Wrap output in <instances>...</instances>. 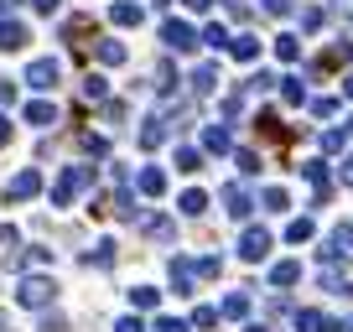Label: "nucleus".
I'll use <instances>...</instances> for the list:
<instances>
[{
	"instance_id": "nucleus-34",
	"label": "nucleus",
	"mask_w": 353,
	"mask_h": 332,
	"mask_svg": "<svg viewBox=\"0 0 353 332\" xmlns=\"http://www.w3.org/2000/svg\"><path fill=\"white\" fill-rule=\"evenodd\" d=\"M198 276H203V280H219V276H223V260H219V255H203V260H198Z\"/></svg>"
},
{
	"instance_id": "nucleus-7",
	"label": "nucleus",
	"mask_w": 353,
	"mask_h": 332,
	"mask_svg": "<svg viewBox=\"0 0 353 332\" xmlns=\"http://www.w3.org/2000/svg\"><path fill=\"white\" fill-rule=\"evenodd\" d=\"M198 260H188V255H176L172 260V291L176 296H192V291H198Z\"/></svg>"
},
{
	"instance_id": "nucleus-52",
	"label": "nucleus",
	"mask_w": 353,
	"mask_h": 332,
	"mask_svg": "<svg viewBox=\"0 0 353 332\" xmlns=\"http://www.w3.org/2000/svg\"><path fill=\"white\" fill-rule=\"evenodd\" d=\"M32 6H37L42 16H57V11H63V0H32Z\"/></svg>"
},
{
	"instance_id": "nucleus-56",
	"label": "nucleus",
	"mask_w": 353,
	"mask_h": 332,
	"mask_svg": "<svg viewBox=\"0 0 353 332\" xmlns=\"http://www.w3.org/2000/svg\"><path fill=\"white\" fill-rule=\"evenodd\" d=\"M182 6H188V11H208L213 0H182Z\"/></svg>"
},
{
	"instance_id": "nucleus-53",
	"label": "nucleus",
	"mask_w": 353,
	"mask_h": 332,
	"mask_svg": "<svg viewBox=\"0 0 353 332\" xmlns=\"http://www.w3.org/2000/svg\"><path fill=\"white\" fill-rule=\"evenodd\" d=\"M0 99H6V104H16V83H11V78H0Z\"/></svg>"
},
{
	"instance_id": "nucleus-36",
	"label": "nucleus",
	"mask_w": 353,
	"mask_h": 332,
	"mask_svg": "<svg viewBox=\"0 0 353 332\" xmlns=\"http://www.w3.org/2000/svg\"><path fill=\"white\" fill-rule=\"evenodd\" d=\"M234 161H239L244 177H254V172H260V151H234Z\"/></svg>"
},
{
	"instance_id": "nucleus-20",
	"label": "nucleus",
	"mask_w": 353,
	"mask_h": 332,
	"mask_svg": "<svg viewBox=\"0 0 353 332\" xmlns=\"http://www.w3.org/2000/svg\"><path fill=\"white\" fill-rule=\"evenodd\" d=\"M130 307L135 311H156V307H161V291H156V286H130Z\"/></svg>"
},
{
	"instance_id": "nucleus-43",
	"label": "nucleus",
	"mask_w": 353,
	"mask_h": 332,
	"mask_svg": "<svg viewBox=\"0 0 353 332\" xmlns=\"http://www.w3.org/2000/svg\"><path fill=\"white\" fill-rule=\"evenodd\" d=\"M322 151L338 156V151H343V130H322Z\"/></svg>"
},
{
	"instance_id": "nucleus-14",
	"label": "nucleus",
	"mask_w": 353,
	"mask_h": 332,
	"mask_svg": "<svg viewBox=\"0 0 353 332\" xmlns=\"http://www.w3.org/2000/svg\"><path fill=\"white\" fill-rule=\"evenodd\" d=\"M203 151H213V156H229V151H234V135H229V125H208V130H203Z\"/></svg>"
},
{
	"instance_id": "nucleus-25",
	"label": "nucleus",
	"mask_w": 353,
	"mask_h": 332,
	"mask_svg": "<svg viewBox=\"0 0 353 332\" xmlns=\"http://www.w3.org/2000/svg\"><path fill=\"white\" fill-rule=\"evenodd\" d=\"M229 52L239 57V63H254V57H260V42H254V37H229Z\"/></svg>"
},
{
	"instance_id": "nucleus-47",
	"label": "nucleus",
	"mask_w": 353,
	"mask_h": 332,
	"mask_svg": "<svg viewBox=\"0 0 353 332\" xmlns=\"http://www.w3.org/2000/svg\"><path fill=\"white\" fill-rule=\"evenodd\" d=\"M312 114H317V120H327V114H338V99H312Z\"/></svg>"
},
{
	"instance_id": "nucleus-15",
	"label": "nucleus",
	"mask_w": 353,
	"mask_h": 332,
	"mask_svg": "<svg viewBox=\"0 0 353 332\" xmlns=\"http://www.w3.org/2000/svg\"><path fill=\"white\" fill-rule=\"evenodd\" d=\"M301 177H307L312 192H317L312 203H327V166H322V161H301Z\"/></svg>"
},
{
	"instance_id": "nucleus-6",
	"label": "nucleus",
	"mask_w": 353,
	"mask_h": 332,
	"mask_svg": "<svg viewBox=\"0 0 353 332\" xmlns=\"http://www.w3.org/2000/svg\"><path fill=\"white\" fill-rule=\"evenodd\" d=\"M270 244H276V239H270V229H244V239H239V260H244V265H260V260L270 255Z\"/></svg>"
},
{
	"instance_id": "nucleus-38",
	"label": "nucleus",
	"mask_w": 353,
	"mask_h": 332,
	"mask_svg": "<svg viewBox=\"0 0 353 332\" xmlns=\"http://www.w3.org/2000/svg\"><path fill=\"white\" fill-rule=\"evenodd\" d=\"M317 260H322V265H338V260H343V244H338V239H327V244L317 249Z\"/></svg>"
},
{
	"instance_id": "nucleus-48",
	"label": "nucleus",
	"mask_w": 353,
	"mask_h": 332,
	"mask_svg": "<svg viewBox=\"0 0 353 332\" xmlns=\"http://www.w3.org/2000/svg\"><path fill=\"white\" fill-rule=\"evenodd\" d=\"M114 332H145V322L130 311V317H120V322H114Z\"/></svg>"
},
{
	"instance_id": "nucleus-5",
	"label": "nucleus",
	"mask_w": 353,
	"mask_h": 332,
	"mask_svg": "<svg viewBox=\"0 0 353 332\" xmlns=\"http://www.w3.org/2000/svg\"><path fill=\"white\" fill-rule=\"evenodd\" d=\"M37 192H42V172H37V166H26V172H16V177L6 182V203H32Z\"/></svg>"
},
{
	"instance_id": "nucleus-33",
	"label": "nucleus",
	"mask_w": 353,
	"mask_h": 332,
	"mask_svg": "<svg viewBox=\"0 0 353 332\" xmlns=\"http://www.w3.org/2000/svg\"><path fill=\"white\" fill-rule=\"evenodd\" d=\"M229 37H234L229 26H223V21H213L208 32H203V42H208V47H229Z\"/></svg>"
},
{
	"instance_id": "nucleus-1",
	"label": "nucleus",
	"mask_w": 353,
	"mask_h": 332,
	"mask_svg": "<svg viewBox=\"0 0 353 332\" xmlns=\"http://www.w3.org/2000/svg\"><path fill=\"white\" fill-rule=\"evenodd\" d=\"M88 182H94V166H68L63 177L52 182V208H68V203H73Z\"/></svg>"
},
{
	"instance_id": "nucleus-37",
	"label": "nucleus",
	"mask_w": 353,
	"mask_h": 332,
	"mask_svg": "<svg viewBox=\"0 0 353 332\" xmlns=\"http://www.w3.org/2000/svg\"><path fill=\"white\" fill-rule=\"evenodd\" d=\"M83 99H110V83L104 78H83Z\"/></svg>"
},
{
	"instance_id": "nucleus-44",
	"label": "nucleus",
	"mask_w": 353,
	"mask_h": 332,
	"mask_svg": "<svg viewBox=\"0 0 353 332\" xmlns=\"http://www.w3.org/2000/svg\"><path fill=\"white\" fill-rule=\"evenodd\" d=\"M26 265H52V249H42V244H37V249H26Z\"/></svg>"
},
{
	"instance_id": "nucleus-8",
	"label": "nucleus",
	"mask_w": 353,
	"mask_h": 332,
	"mask_svg": "<svg viewBox=\"0 0 353 332\" xmlns=\"http://www.w3.org/2000/svg\"><path fill=\"white\" fill-rule=\"evenodd\" d=\"M57 78H63L57 57H37V63L26 68V83H32V89H57Z\"/></svg>"
},
{
	"instance_id": "nucleus-39",
	"label": "nucleus",
	"mask_w": 353,
	"mask_h": 332,
	"mask_svg": "<svg viewBox=\"0 0 353 332\" xmlns=\"http://www.w3.org/2000/svg\"><path fill=\"white\" fill-rule=\"evenodd\" d=\"M213 322H219V307H198V311H192V332H198V327H213Z\"/></svg>"
},
{
	"instance_id": "nucleus-54",
	"label": "nucleus",
	"mask_w": 353,
	"mask_h": 332,
	"mask_svg": "<svg viewBox=\"0 0 353 332\" xmlns=\"http://www.w3.org/2000/svg\"><path fill=\"white\" fill-rule=\"evenodd\" d=\"M0 244H6V249H16V244H21V234H16V229H0Z\"/></svg>"
},
{
	"instance_id": "nucleus-40",
	"label": "nucleus",
	"mask_w": 353,
	"mask_h": 332,
	"mask_svg": "<svg viewBox=\"0 0 353 332\" xmlns=\"http://www.w3.org/2000/svg\"><path fill=\"white\" fill-rule=\"evenodd\" d=\"M156 332H192V322H182V317H156Z\"/></svg>"
},
{
	"instance_id": "nucleus-60",
	"label": "nucleus",
	"mask_w": 353,
	"mask_h": 332,
	"mask_svg": "<svg viewBox=\"0 0 353 332\" xmlns=\"http://www.w3.org/2000/svg\"><path fill=\"white\" fill-rule=\"evenodd\" d=\"M0 332H11V327H6V311H0Z\"/></svg>"
},
{
	"instance_id": "nucleus-13",
	"label": "nucleus",
	"mask_w": 353,
	"mask_h": 332,
	"mask_svg": "<svg viewBox=\"0 0 353 332\" xmlns=\"http://www.w3.org/2000/svg\"><path fill=\"white\" fill-rule=\"evenodd\" d=\"M135 187H141V198H161V192H166V172H161V166H141Z\"/></svg>"
},
{
	"instance_id": "nucleus-12",
	"label": "nucleus",
	"mask_w": 353,
	"mask_h": 332,
	"mask_svg": "<svg viewBox=\"0 0 353 332\" xmlns=\"http://www.w3.org/2000/svg\"><path fill=\"white\" fill-rule=\"evenodd\" d=\"M166 130H172V120H166V114H151V120L141 125V151H156V145L166 141Z\"/></svg>"
},
{
	"instance_id": "nucleus-31",
	"label": "nucleus",
	"mask_w": 353,
	"mask_h": 332,
	"mask_svg": "<svg viewBox=\"0 0 353 332\" xmlns=\"http://www.w3.org/2000/svg\"><path fill=\"white\" fill-rule=\"evenodd\" d=\"M276 57L281 63H301V42L296 37H276Z\"/></svg>"
},
{
	"instance_id": "nucleus-18",
	"label": "nucleus",
	"mask_w": 353,
	"mask_h": 332,
	"mask_svg": "<svg viewBox=\"0 0 353 332\" xmlns=\"http://www.w3.org/2000/svg\"><path fill=\"white\" fill-rule=\"evenodd\" d=\"M254 125H260V135H265V141H291V130H286V125H281L270 110H260V114H254Z\"/></svg>"
},
{
	"instance_id": "nucleus-27",
	"label": "nucleus",
	"mask_w": 353,
	"mask_h": 332,
	"mask_svg": "<svg viewBox=\"0 0 353 332\" xmlns=\"http://www.w3.org/2000/svg\"><path fill=\"white\" fill-rule=\"evenodd\" d=\"M99 63H104V68H120V63H125V42L104 37V42H99Z\"/></svg>"
},
{
	"instance_id": "nucleus-4",
	"label": "nucleus",
	"mask_w": 353,
	"mask_h": 332,
	"mask_svg": "<svg viewBox=\"0 0 353 332\" xmlns=\"http://www.w3.org/2000/svg\"><path fill=\"white\" fill-rule=\"evenodd\" d=\"M135 229H141L151 244H172L176 239V218H166V213H135Z\"/></svg>"
},
{
	"instance_id": "nucleus-2",
	"label": "nucleus",
	"mask_w": 353,
	"mask_h": 332,
	"mask_svg": "<svg viewBox=\"0 0 353 332\" xmlns=\"http://www.w3.org/2000/svg\"><path fill=\"white\" fill-rule=\"evenodd\" d=\"M52 296H57L52 276H26L21 286H16V301H21V307H32V311H47V307H52Z\"/></svg>"
},
{
	"instance_id": "nucleus-50",
	"label": "nucleus",
	"mask_w": 353,
	"mask_h": 332,
	"mask_svg": "<svg viewBox=\"0 0 353 332\" xmlns=\"http://www.w3.org/2000/svg\"><path fill=\"white\" fill-rule=\"evenodd\" d=\"M338 182H343V187H353V151L343 156V166H338Z\"/></svg>"
},
{
	"instance_id": "nucleus-57",
	"label": "nucleus",
	"mask_w": 353,
	"mask_h": 332,
	"mask_svg": "<svg viewBox=\"0 0 353 332\" xmlns=\"http://www.w3.org/2000/svg\"><path fill=\"white\" fill-rule=\"evenodd\" d=\"M343 94H348V99H353V73H348V78H343Z\"/></svg>"
},
{
	"instance_id": "nucleus-9",
	"label": "nucleus",
	"mask_w": 353,
	"mask_h": 332,
	"mask_svg": "<svg viewBox=\"0 0 353 332\" xmlns=\"http://www.w3.org/2000/svg\"><path fill=\"white\" fill-rule=\"evenodd\" d=\"M219 198H223V213H229V218H250V208H254V198L239 187V182H229Z\"/></svg>"
},
{
	"instance_id": "nucleus-55",
	"label": "nucleus",
	"mask_w": 353,
	"mask_h": 332,
	"mask_svg": "<svg viewBox=\"0 0 353 332\" xmlns=\"http://www.w3.org/2000/svg\"><path fill=\"white\" fill-rule=\"evenodd\" d=\"M0 145H11V120L0 114Z\"/></svg>"
},
{
	"instance_id": "nucleus-11",
	"label": "nucleus",
	"mask_w": 353,
	"mask_h": 332,
	"mask_svg": "<svg viewBox=\"0 0 353 332\" xmlns=\"http://www.w3.org/2000/svg\"><path fill=\"white\" fill-rule=\"evenodd\" d=\"M26 42H32V32H26L16 16H11V21H0V52H21Z\"/></svg>"
},
{
	"instance_id": "nucleus-59",
	"label": "nucleus",
	"mask_w": 353,
	"mask_h": 332,
	"mask_svg": "<svg viewBox=\"0 0 353 332\" xmlns=\"http://www.w3.org/2000/svg\"><path fill=\"white\" fill-rule=\"evenodd\" d=\"M16 6H21V0H0V11H16Z\"/></svg>"
},
{
	"instance_id": "nucleus-29",
	"label": "nucleus",
	"mask_w": 353,
	"mask_h": 332,
	"mask_svg": "<svg viewBox=\"0 0 353 332\" xmlns=\"http://www.w3.org/2000/svg\"><path fill=\"white\" fill-rule=\"evenodd\" d=\"M281 99L286 104H307V83H301V78H281Z\"/></svg>"
},
{
	"instance_id": "nucleus-61",
	"label": "nucleus",
	"mask_w": 353,
	"mask_h": 332,
	"mask_svg": "<svg viewBox=\"0 0 353 332\" xmlns=\"http://www.w3.org/2000/svg\"><path fill=\"white\" fill-rule=\"evenodd\" d=\"M348 135H353V114H348Z\"/></svg>"
},
{
	"instance_id": "nucleus-28",
	"label": "nucleus",
	"mask_w": 353,
	"mask_h": 332,
	"mask_svg": "<svg viewBox=\"0 0 353 332\" xmlns=\"http://www.w3.org/2000/svg\"><path fill=\"white\" fill-rule=\"evenodd\" d=\"M176 172H203V151H192V145H176Z\"/></svg>"
},
{
	"instance_id": "nucleus-22",
	"label": "nucleus",
	"mask_w": 353,
	"mask_h": 332,
	"mask_svg": "<svg viewBox=\"0 0 353 332\" xmlns=\"http://www.w3.org/2000/svg\"><path fill=\"white\" fill-rule=\"evenodd\" d=\"M110 21H114V26H141V6H135V0H114Z\"/></svg>"
},
{
	"instance_id": "nucleus-35",
	"label": "nucleus",
	"mask_w": 353,
	"mask_h": 332,
	"mask_svg": "<svg viewBox=\"0 0 353 332\" xmlns=\"http://www.w3.org/2000/svg\"><path fill=\"white\" fill-rule=\"evenodd\" d=\"M83 260H88V265H114V244H110V239H104V244H99V249H88V255H83Z\"/></svg>"
},
{
	"instance_id": "nucleus-46",
	"label": "nucleus",
	"mask_w": 353,
	"mask_h": 332,
	"mask_svg": "<svg viewBox=\"0 0 353 332\" xmlns=\"http://www.w3.org/2000/svg\"><path fill=\"white\" fill-rule=\"evenodd\" d=\"M104 120L120 125V120H125V104H120V99H104Z\"/></svg>"
},
{
	"instance_id": "nucleus-41",
	"label": "nucleus",
	"mask_w": 353,
	"mask_h": 332,
	"mask_svg": "<svg viewBox=\"0 0 353 332\" xmlns=\"http://www.w3.org/2000/svg\"><path fill=\"white\" fill-rule=\"evenodd\" d=\"M239 110H244V94H239V89H234V94H229V99H223V120H239Z\"/></svg>"
},
{
	"instance_id": "nucleus-3",
	"label": "nucleus",
	"mask_w": 353,
	"mask_h": 332,
	"mask_svg": "<svg viewBox=\"0 0 353 332\" xmlns=\"http://www.w3.org/2000/svg\"><path fill=\"white\" fill-rule=\"evenodd\" d=\"M161 42L172 47V52H198L203 32H192L188 21H176V16H166V21H161Z\"/></svg>"
},
{
	"instance_id": "nucleus-21",
	"label": "nucleus",
	"mask_w": 353,
	"mask_h": 332,
	"mask_svg": "<svg viewBox=\"0 0 353 332\" xmlns=\"http://www.w3.org/2000/svg\"><path fill=\"white\" fill-rule=\"evenodd\" d=\"M213 89H219V68H213V63L192 68V94H213Z\"/></svg>"
},
{
	"instance_id": "nucleus-49",
	"label": "nucleus",
	"mask_w": 353,
	"mask_h": 332,
	"mask_svg": "<svg viewBox=\"0 0 353 332\" xmlns=\"http://www.w3.org/2000/svg\"><path fill=\"white\" fill-rule=\"evenodd\" d=\"M260 11H265V16H286L291 0H260Z\"/></svg>"
},
{
	"instance_id": "nucleus-62",
	"label": "nucleus",
	"mask_w": 353,
	"mask_h": 332,
	"mask_svg": "<svg viewBox=\"0 0 353 332\" xmlns=\"http://www.w3.org/2000/svg\"><path fill=\"white\" fill-rule=\"evenodd\" d=\"M348 332H353V317H348Z\"/></svg>"
},
{
	"instance_id": "nucleus-16",
	"label": "nucleus",
	"mask_w": 353,
	"mask_h": 332,
	"mask_svg": "<svg viewBox=\"0 0 353 332\" xmlns=\"http://www.w3.org/2000/svg\"><path fill=\"white\" fill-rule=\"evenodd\" d=\"M26 120H32L37 130H47V125H57V104L52 99H32L26 104Z\"/></svg>"
},
{
	"instance_id": "nucleus-17",
	"label": "nucleus",
	"mask_w": 353,
	"mask_h": 332,
	"mask_svg": "<svg viewBox=\"0 0 353 332\" xmlns=\"http://www.w3.org/2000/svg\"><path fill=\"white\" fill-rule=\"evenodd\" d=\"M296 280H301V265H296V260H281V265L270 270V286H276V291H291Z\"/></svg>"
},
{
	"instance_id": "nucleus-10",
	"label": "nucleus",
	"mask_w": 353,
	"mask_h": 332,
	"mask_svg": "<svg viewBox=\"0 0 353 332\" xmlns=\"http://www.w3.org/2000/svg\"><path fill=\"white\" fill-rule=\"evenodd\" d=\"M296 332H343V322H332L327 311H312V307H301V311H296Z\"/></svg>"
},
{
	"instance_id": "nucleus-19",
	"label": "nucleus",
	"mask_w": 353,
	"mask_h": 332,
	"mask_svg": "<svg viewBox=\"0 0 353 332\" xmlns=\"http://www.w3.org/2000/svg\"><path fill=\"white\" fill-rule=\"evenodd\" d=\"M317 286H322V291H327V296H343V301H348V296H353V286H348V276H338V270H332V265H327V270H322V280H317Z\"/></svg>"
},
{
	"instance_id": "nucleus-45",
	"label": "nucleus",
	"mask_w": 353,
	"mask_h": 332,
	"mask_svg": "<svg viewBox=\"0 0 353 332\" xmlns=\"http://www.w3.org/2000/svg\"><path fill=\"white\" fill-rule=\"evenodd\" d=\"M317 26H322V11H317V6H307V11H301V32H317Z\"/></svg>"
},
{
	"instance_id": "nucleus-30",
	"label": "nucleus",
	"mask_w": 353,
	"mask_h": 332,
	"mask_svg": "<svg viewBox=\"0 0 353 332\" xmlns=\"http://www.w3.org/2000/svg\"><path fill=\"white\" fill-rule=\"evenodd\" d=\"M244 89H250V94H270V89H281V73H265V68H260V73H254Z\"/></svg>"
},
{
	"instance_id": "nucleus-26",
	"label": "nucleus",
	"mask_w": 353,
	"mask_h": 332,
	"mask_svg": "<svg viewBox=\"0 0 353 332\" xmlns=\"http://www.w3.org/2000/svg\"><path fill=\"white\" fill-rule=\"evenodd\" d=\"M260 208H265V213H286V208H291L286 187H265V192H260Z\"/></svg>"
},
{
	"instance_id": "nucleus-58",
	"label": "nucleus",
	"mask_w": 353,
	"mask_h": 332,
	"mask_svg": "<svg viewBox=\"0 0 353 332\" xmlns=\"http://www.w3.org/2000/svg\"><path fill=\"white\" fill-rule=\"evenodd\" d=\"M244 332H270V327H265V322H250V327H244Z\"/></svg>"
},
{
	"instance_id": "nucleus-32",
	"label": "nucleus",
	"mask_w": 353,
	"mask_h": 332,
	"mask_svg": "<svg viewBox=\"0 0 353 332\" xmlns=\"http://www.w3.org/2000/svg\"><path fill=\"white\" fill-rule=\"evenodd\" d=\"M312 234H317V223H312V218H291V229H286V239H291V244H307V239H312Z\"/></svg>"
},
{
	"instance_id": "nucleus-24",
	"label": "nucleus",
	"mask_w": 353,
	"mask_h": 332,
	"mask_svg": "<svg viewBox=\"0 0 353 332\" xmlns=\"http://www.w3.org/2000/svg\"><path fill=\"white\" fill-rule=\"evenodd\" d=\"M176 208L188 213V218H198V213H203V208H208V192H198V187H188V192H182V198H176Z\"/></svg>"
},
{
	"instance_id": "nucleus-51",
	"label": "nucleus",
	"mask_w": 353,
	"mask_h": 332,
	"mask_svg": "<svg viewBox=\"0 0 353 332\" xmlns=\"http://www.w3.org/2000/svg\"><path fill=\"white\" fill-rule=\"evenodd\" d=\"M42 332H68V317H57V311H52V317H42Z\"/></svg>"
},
{
	"instance_id": "nucleus-42",
	"label": "nucleus",
	"mask_w": 353,
	"mask_h": 332,
	"mask_svg": "<svg viewBox=\"0 0 353 332\" xmlns=\"http://www.w3.org/2000/svg\"><path fill=\"white\" fill-rule=\"evenodd\" d=\"M83 151L88 156H110V141H104V135H83Z\"/></svg>"
},
{
	"instance_id": "nucleus-23",
	"label": "nucleus",
	"mask_w": 353,
	"mask_h": 332,
	"mask_svg": "<svg viewBox=\"0 0 353 332\" xmlns=\"http://www.w3.org/2000/svg\"><path fill=\"white\" fill-rule=\"evenodd\" d=\"M244 311H250V296H244V291H234V296L219 301V317H229V322H239Z\"/></svg>"
}]
</instances>
